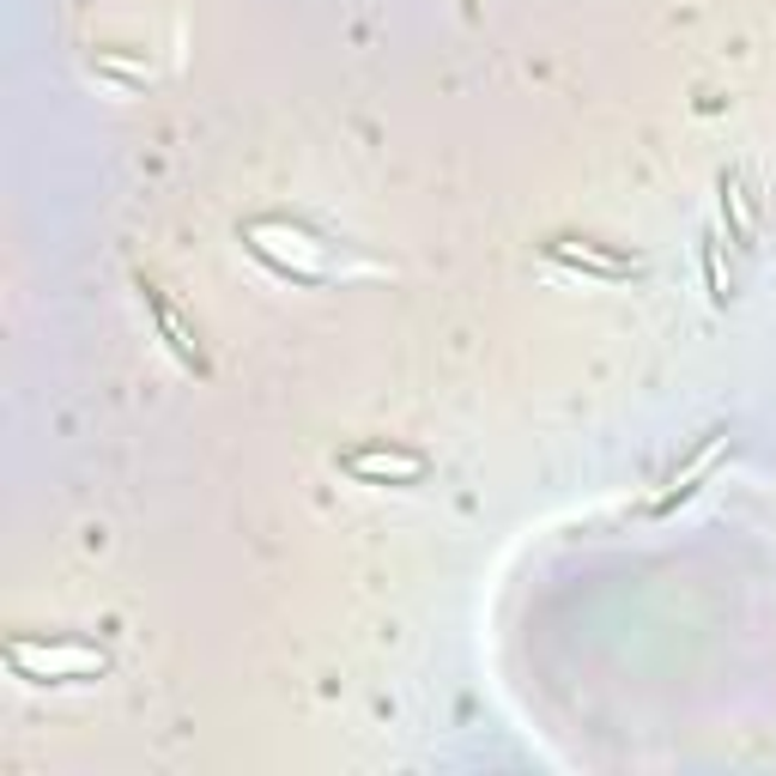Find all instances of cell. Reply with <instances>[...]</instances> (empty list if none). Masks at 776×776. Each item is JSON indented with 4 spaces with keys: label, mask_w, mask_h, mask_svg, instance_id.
Segmentation results:
<instances>
[{
    "label": "cell",
    "mask_w": 776,
    "mask_h": 776,
    "mask_svg": "<svg viewBox=\"0 0 776 776\" xmlns=\"http://www.w3.org/2000/svg\"><path fill=\"white\" fill-rule=\"evenodd\" d=\"M340 468L353 473V480H365V486H388V480L412 486L425 473V456H412V449H353Z\"/></svg>",
    "instance_id": "1"
},
{
    "label": "cell",
    "mask_w": 776,
    "mask_h": 776,
    "mask_svg": "<svg viewBox=\"0 0 776 776\" xmlns=\"http://www.w3.org/2000/svg\"><path fill=\"white\" fill-rule=\"evenodd\" d=\"M552 262H571V267H589V274H606V279H625V274H637V262H606V255H594V249H571V243H552Z\"/></svg>",
    "instance_id": "2"
}]
</instances>
